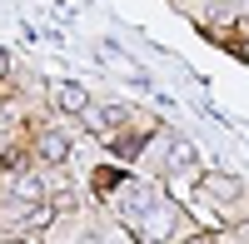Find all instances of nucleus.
<instances>
[{
	"mask_svg": "<svg viewBox=\"0 0 249 244\" xmlns=\"http://www.w3.org/2000/svg\"><path fill=\"white\" fill-rule=\"evenodd\" d=\"M204 194L219 199V205H230V199H239V179H230V174H204Z\"/></svg>",
	"mask_w": 249,
	"mask_h": 244,
	"instance_id": "20e7f679",
	"label": "nucleus"
},
{
	"mask_svg": "<svg viewBox=\"0 0 249 244\" xmlns=\"http://www.w3.org/2000/svg\"><path fill=\"white\" fill-rule=\"evenodd\" d=\"M184 244H214V239L210 234H195V239H184Z\"/></svg>",
	"mask_w": 249,
	"mask_h": 244,
	"instance_id": "423d86ee",
	"label": "nucleus"
},
{
	"mask_svg": "<svg viewBox=\"0 0 249 244\" xmlns=\"http://www.w3.org/2000/svg\"><path fill=\"white\" fill-rule=\"evenodd\" d=\"M0 75H5V55H0Z\"/></svg>",
	"mask_w": 249,
	"mask_h": 244,
	"instance_id": "6e6552de",
	"label": "nucleus"
},
{
	"mask_svg": "<svg viewBox=\"0 0 249 244\" xmlns=\"http://www.w3.org/2000/svg\"><path fill=\"white\" fill-rule=\"evenodd\" d=\"M164 170H170V174H195V170H199V159H195V150L184 145V139H170V155H164Z\"/></svg>",
	"mask_w": 249,
	"mask_h": 244,
	"instance_id": "f257e3e1",
	"label": "nucleus"
},
{
	"mask_svg": "<svg viewBox=\"0 0 249 244\" xmlns=\"http://www.w3.org/2000/svg\"><path fill=\"white\" fill-rule=\"evenodd\" d=\"M55 105H60V110H70V115H85V110H90V100H85V90H80V85L60 80V85H55Z\"/></svg>",
	"mask_w": 249,
	"mask_h": 244,
	"instance_id": "f03ea898",
	"label": "nucleus"
},
{
	"mask_svg": "<svg viewBox=\"0 0 249 244\" xmlns=\"http://www.w3.org/2000/svg\"><path fill=\"white\" fill-rule=\"evenodd\" d=\"M35 150L45 155V159H65V155H70L65 135H55V130H45V135H40V139H35Z\"/></svg>",
	"mask_w": 249,
	"mask_h": 244,
	"instance_id": "39448f33",
	"label": "nucleus"
},
{
	"mask_svg": "<svg viewBox=\"0 0 249 244\" xmlns=\"http://www.w3.org/2000/svg\"><path fill=\"white\" fill-rule=\"evenodd\" d=\"M239 50H244V55H249V40H239Z\"/></svg>",
	"mask_w": 249,
	"mask_h": 244,
	"instance_id": "0eeeda50",
	"label": "nucleus"
},
{
	"mask_svg": "<svg viewBox=\"0 0 249 244\" xmlns=\"http://www.w3.org/2000/svg\"><path fill=\"white\" fill-rule=\"evenodd\" d=\"M10 199H20V205H40V199H45V185H40L35 174H15L10 179Z\"/></svg>",
	"mask_w": 249,
	"mask_h": 244,
	"instance_id": "7ed1b4c3",
	"label": "nucleus"
}]
</instances>
